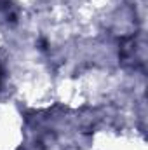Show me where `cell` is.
<instances>
[{"label":"cell","mask_w":148,"mask_h":150,"mask_svg":"<svg viewBox=\"0 0 148 150\" xmlns=\"http://www.w3.org/2000/svg\"><path fill=\"white\" fill-rule=\"evenodd\" d=\"M0 79H2V75H0Z\"/></svg>","instance_id":"cell-1"}]
</instances>
